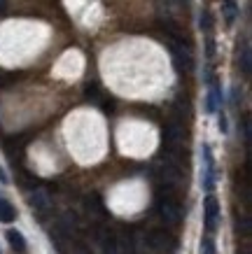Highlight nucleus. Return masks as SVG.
<instances>
[{
	"mask_svg": "<svg viewBox=\"0 0 252 254\" xmlns=\"http://www.w3.org/2000/svg\"><path fill=\"white\" fill-rule=\"evenodd\" d=\"M159 177L161 182L166 187H177L180 182H182V166L180 163H170V161H164L159 168Z\"/></svg>",
	"mask_w": 252,
	"mask_h": 254,
	"instance_id": "obj_2",
	"label": "nucleus"
},
{
	"mask_svg": "<svg viewBox=\"0 0 252 254\" xmlns=\"http://www.w3.org/2000/svg\"><path fill=\"white\" fill-rule=\"evenodd\" d=\"M159 215H161V219L166 224H180V219H182V205L177 203L170 193H161L159 196Z\"/></svg>",
	"mask_w": 252,
	"mask_h": 254,
	"instance_id": "obj_1",
	"label": "nucleus"
},
{
	"mask_svg": "<svg viewBox=\"0 0 252 254\" xmlns=\"http://www.w3.org/2000/svg\"><path fill=\"white\" fill-rule=\"evenodd\" d=\"M213 54H215V42L213 40H208V56L213 59Z\"/></svg>",
	"mask_w": 252,
	"mask_h": 254,
	"instance_id": "obj_20",
	"label": "nucleus"
},
{
	"mask_svg": "<svg viewBox=\"0 0 252 254\" xmlns=\"http://www.w3.org/2000/svg\"><path fill=\"white\" fill-rule=\"evenodd\" d=\"M143 243H145V247L150 252L161 254L170 247V236H168L166 231H150L145 238H143Z\"/></svg>",
	"mask_w": 252,
	"mask_h": 254,
	"instance_id": "obj_3",
	"label": "nucleus"
},
{
	"mask_svg": "<svg viewBox=\"0 0 252 254\" xmlns=\"http://www.w3.org/2000/svg\"><path fill=\"white\" fill-rule=\"evenodd\" d=\"M84 93H86V98H98V86L96 84H86V89H84Z\"/></svg>",
	"mask_w": 252,
	"mask_h": 254,
	"instance_id": "obj_16",
	"label": "nucleus"
},
{
	"mask_svg": "<svg viewBox=\"0 0 252 254\" xmlns=\"http://www.w3.org/2000/svg\"><path fill=\"white\" fill-rule=\"evenodd\" d=\"M84 208H86V212H89V217H103V212H105V210H103V203H100V198L98 196H86V198H84Z\"/></svg>",
	"mask_w": 252,
	"mask_h": 254,
	"instance_id": "obj_7",
	"label": "nucleus"
},
{
	"mask_svg": "<svg viewBox=\"0 0 252 254\" xmlns=\"http://www.w3.org/2000/svg\"><path fill=\"white\" fill-rule=\"evenodd\" d=\"M220 131L227 133V119H224V115H220Z\"/></svg>",
	"mask_w": 252,
	"mask_h": 254,
	"instance_id": "obj_19",
	"label": "nucleus"
},
{
	"mask_svg": "<svg viewBox=\"0 0 252 254\" xmlns=\"http://www.w3.org/2000/svg\"><path fill=\"white\" fill-rule=\"evenodd\" d=\"M201 28H203V31H210V28H213V19H210V12H208V9L201 12Z\"/></svg>",
	"mask_w": 252,
	"mask_h": 254,
	"instance_id": "obj_15",
	"label": "nucleus"
},
{
	"mask_svg": "<svg viewBox=\"0 0 252 254\" xmlns=\"http://www.w3.org/2000/svg\"><path fill=\"white\" fill-rule=\"evenodd\" d=\"M238 229L243 231V236H248L250 233V217L243 215V222H238Z\"/></svg>",
	"mask_w": 252,
	"mask_h": 254,
	"instance_id": "obj_17",
	"label": "nucleus"
},
{
	"mask_svg": "<svg viewBox=\"0 0 252 254\" xmlns=\"http://www.w3.org/2000/svg\"><path fill=\"white\" fill-rule=\"evenodd\" d=\"M201 254H215L213 238H203V240H201Z\"/></svg>",
	"mask_w": 252,
	"mask_h": 254,
	"instance_id": "obj_14",
	"label": "nucleus"
},
{
	"mask_svg": "<svg viewBox=\"0 0 252 254\" xmlns=\"http://www.w3.org/2000/svg\"><path fill=\"white\" fill-rule=\"evenodd\" d=\"M31 203L38 210H49V208H52V200H49V196H47L45 191H33Z\"/></svg>",
	"mask_w": 252,
	"mask_h": 254,
	"instance_id": "obj_10",
	"label": "nucleus"
},
{
	"mask_svg": "<svg viewBox=\"0 0 252 254\" xmlns=\"http://www.w3.org/2000/svg\"><path fill=\"white\" fill-rule=\"evenodd\" d=\"M0 9H5V0H0Z\"/></svg>",
	"mask_w": 252,
	"mask_h": 254,
	"instance_id": "obj_21",
	"label": "nucleus"
},
{
	"mask_svg": "<svg viewBox=\"0 0 252 254\" xmlns=\"http://www.w3.org/2000/svg\"><path fill=\"white\" fill-rule=\"evenodd\" d=\"M243 138H245V145H250V119L248 117L243 119Z\"/></svg>",
	"mask_w": 252,
	"mask_h": 254,
	"instance_id": "obj_18",
	"label": "nucleus"
},
{
	"mask_svg": "<svg viewBox=\"0 0 252 254\" xmlns=\"http://www.w3.org/2000/svg\"><path fill=\"white\" fill-rule=\"evenodd\" d=\"M217 219H220V203H217L215 196H208L206 198V229L208 231L217 229Z\"/></svg>",
	"mask_w": 252,
	"mask_h": 254,
	"instance_id": "obj_5",
	"label": "nucleus"
},
{
	"mask_svg": "<svg viewBox=\"0 0 252 254\" xmlns=\"http://www.w3.org/2000/svg\"><path fill=\"white\" fill-rule=\"evenodd\" d=\"M241 70H243V75H245V77H250V70H252L250 47H243V54H241Z\"/></svg>",
	"mask_w": 252,
	"mask_h": 254,
	"instance_id": "obj_12",
	"label": "nucleus"
},
{
	"mask_svg": "<svg viewBox=\"0 0 252 254\" xmlns=\"http://www.w3.org/2000/svg\"><path fill=\"white\" fill-rule=\"evenodd\" d=\"M224 16H227V23H234V19H236V2L234 0H227V5H224Z\"/></svg>",
	"mask_w": 252,
	"mask_h": 254,
	"instance_id": "obj_13",
	"label": "nucleus"
},
{
	"mask_svg": "<svg viewBox=\"0 0 252 254\" xmlns=\"http://www.w3.org/2000/svg\"><path fill=\"white\" fill-rule=\"evenodd\" d=\"M7 243L12 245V250H16V252H26V240H23V236L16 229H9L7 231Z\"/></svg>",
	"mask_w": 252,
	"mask_h": 254,
	"instance_id": "obj_9",
	"label": "nucleus"
},
{
	"mask_svg": "<svg viewBox=\"0 0 252 254\" xmlns=\"http://www.w3.org/2000/svg\"><path fill=\"white\" fill-rule=\"evenodd\" d=\"M220 100H222V91H220V86L213 82V89H210V93H208V105H206L208 112H215L217 105H220Z\"/></svg>",
	"mask_w": 252,
	"mask_h": 254,
	"instance_id": "obj_11",
	"label": "nucleus"
},
{
	"mask_svg": "<svg viewBox=\"0 0 252 254\" xmlns=\"http://www.w3.org/2000/svg\"><path fill=\"white\" fill-rule=\"evenodd\" d=\"M203 159H206V180H203V187L210 191L215 185V170H213V156H210V147L208 145H203Z\"/></svg>",
	"mask_w": 252,
	"mask_h": 254,
	"instance_id": "obj_6",
	"label": "nucleus"
},
{
	"mask_svg": "<svg viewBox=\"0 0 252 254\" xmlns=\"http://www.w3.org/2000/svg\"><path fill=\"white\" fill-rule=\"evenodd\" d=\"M14 217H16L14 205L7 198H0V222L9 224V222H14Z\"/></svg>",
	"mask_w": 252,
	"mask_h": 254,
	"instance_id": "obj_8",
	"label": "nucleus"
},
{
	"mask_svg": "<svg viewBox=\"0 0 252 254\" xmlns=\"http://www.w3.org/2000/svg\"><path fill=\"white\" fill-rule=\"evenodd\" d=\"M164 140H166L168 149H180L184 140V128L180 122H168L166 124V131H164Z\"/></svg>",
	"mask_w": 252,
	"mask_h": 254,
	"instance_id": "obj_4",
	"label": "nucleus"
}]
</instances>
